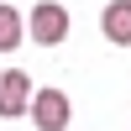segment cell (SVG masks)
<instances>
[{"label":"cell","instance_id":"1","mask_svg":"<svg viewBox=\"0 0 131 131\" xmlns=\"http://www.w3.org/2000/svg\"><path fill=\"white\" fill-rule=\"evenodd\" d=\"M21 31H31L37 47H58V42L68 37V5H58V0L31 5V21H21Z\"/></svg>","mask_w":131,"mask_h":131},{"label":"cell","instance_id":"5","mask_svg":"<svg viewBox=\"0 0 131 131\" xmlns=\"http://www.w3.org/2000/svg\"><path fill=\"white\" fill-rule=\"evenodd\" d=\"M10 47H21V16H16V5H0V52H10Z\"/></svg>","mask_w":131,"mask_h":131},{"label":"cell","instance_id":"4","mask_svg":"<svg viewBox=\"0 0 131 131\" xmlns=\"http://www.w3.org/2000/svg\"><path fill=\"white\" fill-rule=\"evenodd\" d=\"M100 31L115 47H131V0H110V5L100 10Z\"/></svg>","mask_w":131,"mask_h":131},{"label":"cell","instance_id":"2","mask_svg":"<svg viewBox=\"0 0 131 131\" xmlns=\"http://www.w3.org/2000/svg\"><path fill=\"white\" fill-rule=\"evenodd\" d=\"M26 115L37 121V131H68V115H73V105H68V94H63V89H31V105H26Z\"/></svg>","mask_w":131,"mask_h":131},{"label":"cell","instance_id":"3","mask_svg":"<svg viewBox=\"0 0 131 131\" xmlns=\"http://www.w3.org/2000/svg\"><path fill=\"white\" fill-rule=\"evenodd\" d=\"M31 105V79L21 68H5L0 73V121H21Z\"/></svg>","mask_w":131,"mask_h":131}]
</instances>
